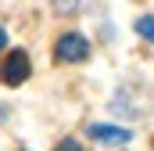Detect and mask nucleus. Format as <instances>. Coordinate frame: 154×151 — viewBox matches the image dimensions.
I'll list each match as a JSON object with an SVG mask.
<instances>
[{
  "instance_id": "obj_1",
  "label": "nucleus",
  "mask_w": 154,
  "mask_h": 151,
  "mask_svg": "<svg viewBox=\"0 0 154 151\" xmlns=\"http://www.w3.org/2000/svg\"><path fill=\"white\" fill-rule=\"evenodd\" d=\"M25 76H29V54H25V50H11V54L0 61V79H4L7 86L25 83Z\"/></svg>"
},
{
  "instance_id": "obj_4",
  "label": "nucleus",
  "mask_w": 154,
  "mask_h": 151,
  "mask_svg": "<svg viewBox=\"0 0 154 151\" xmlns=\"http://www.w3.org/2000/svg\"><path fill=\"white\" fill-rule=\"evenodd\" d=\"M136 33L143 40H151L154 43V14H143V18H136Z\"/></svg>"
},
{
  "instance_id": "obj_2",
  "label": "nucleus",
  "mask_w": 154,
  "mask_h": 151,
  "mask_svg": "<svg viewBox=\"0 0 154 151\" xmlns=\"http://www.w3.org/2000/svg\"><path fill=\"white\" fill-rule=\"evenodd\" d=\"M54 54H57V61H82L86 54H90V43L82 33H65V36L57 40V47H54Z\"/></svg>"
},
{
  "instance_id": "obj_5",
  "label": "nucleus",
  "mask_w": 154,
  "mask_h": 151,
  "mask_svg": "<svg viewBox=\"0 0 154 151\" xmlns=\"http://www.w3.org/2000/svg\"><path fill=\"white\" fill-rule=\"evenodd\" d=\"M75 4H79V0H54V7H57V11H72Z\"/></svg>"
},
{
  "instance_id": "obj_6",
  "label": "nucleus",
  "mask_w": 154,
  "mask_h": 151,
  "mask_svg": "<svg viewBox=\"0 0 154 151\" xmlns=\"http://www.w3.org/2000/svg\"><path fill=\"white\" fill-rule=\"evenodd\" d=\"M57 151H82V148H79L75 140H61V144H57Z\"/></svg>"
},
{
  "instance_id": "obj_3",
  "label": "nucleus",
  "mask_w": 154,
  "mask_h": 151,
  "mask_svg": "<svg viewBox=\"0 0 154 151\" xmlns=\"http://www.w3.org/2000/svg\"><path fill=\"white\" fill-rule=\"evenodd\" d=\"M90 137H93V140H100V144H125V140H129V130L97 122V126H90Z\"/></svg>"
},
{
  "instance_id": "obj_7",
  "label": "nucleus",
  "mask_w": 154,
  "mask_h": 151,
  "mask_svg": "<svg viewBox=\"0 0 154 151\" xmlns=\"http://www.w3.org/2000/svg\"><path fill=\"white\" fill-rule=\"evenodd\" d=\"M7 47V33H4V25H0V50Z\"/></svg>"
}]
</instances>
